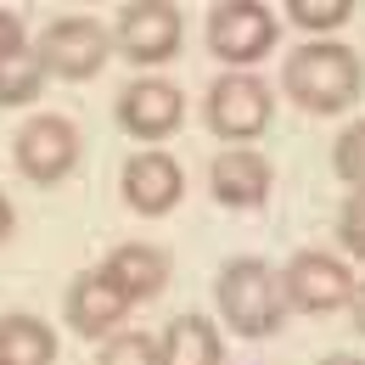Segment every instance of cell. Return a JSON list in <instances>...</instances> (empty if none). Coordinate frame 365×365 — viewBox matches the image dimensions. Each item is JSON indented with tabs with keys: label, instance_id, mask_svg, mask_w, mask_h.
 I'll list each match as a JSON object with an SVG mask.
<instances>
[{
	"label": "cell",
	"instance_id": "obj_3",
	"mask_svg": "<svg viewBox=\"0 0 365 365\" xmlns=\"http://www.w3.org/2000/svg\"><path fill=\"white\" fill-rule=\"evenodd\" d=\"M208 51L225 62L230 73H247L253 62H264L275 51V11L270 6H259V0H220L214 11H208Z\"/></svg>",
	"mask_w": 365,
	"mask_h": 365
},
{
	"label": "cell",
	"instance_id": "obj_19",
	"mask_svg": "<svg viewBox=\"0 0 365 365\" xmlns=\"http://www.w3.org/2000/svg\"><path fill=\"white\" fill-rule=\"evenodd\" d=\"M96 365H158V343L146 331H113L101 343V360Z\"/></svg>",
	"mask_w": 365,
	"mask_h": 365
},
{
	"label": "cell",
	"instance_id": "obj_6",
	"mask_svg": "<svg viewBox=\"0 0 365 365\" xmlns=\"http://www.w3.org/2000/svg\"><path fill=\"white\" fill-rule=\"evenodd\" d=\"M11 158H17L23 180L62 185L73 169H79V130H73V118H62V113L29 118V124L17 130V140H11Z\"/></svg>",
	"mask_w": 365,
	"mask_h": 365
},
{
	"label": "cell",
	"instance_id": "obj_18",
	"mask_svg": "<svg viewBox=\"0 0 365 365\" xmlns=\"http://www.w3.org/2000/svg\"><path fill=\"white\" fill-rule=\"evenodd\" d=\"M331 169H337V180H343V185L365 191V118L337 135V146H331Z\"/></svg>",
	"mask_w": 365,
	"mask_h": 365
},
{
	"label": "cell",
	"instance_id": "obj_11",
	"mask_svg": "<svg viewBox=\"0 0 365 365\" xmlns=\"http://www.w3.org/2000/svg\"><path fill=\"white\" fill-rule=\"evenodd\" d=\"M185 118V96L169 85V79H135L118 91V124L135 140H163L175 135Z\"/></svg>",
	"mask_w": 365,
	"mask_h": 365
},
{
	"label": "cell",
	"instance_id": "obj_4",
	"mask_svg": "<svg viewBox=\"0 0 365 365\" xmlns=\"http://www.w3.org/2000/svg\"><path fill=\"white\" fill-rule=\"evenodd\" d=\"M354 287L360 281L349 275V264L337 253H320V247L292 253L287 270H281V298L292 309H304V315H337V309H349L354 304Z\"/></svg>",
	"mask_w": 365,
	"mask_h": 365
},
{
	"label": "cell",
	"instance_id": "obj_1",
	"mask_svg": "<svg viewBox=\"0 0 365 365\" xmlns=\"http://www.w3.org/2000/svg\"><path fill=\"white\" fill-rule=\"evenodd\" d=\"M360 85H365V68L360 56L337 40H309L298 46L287 62H281V91L292 96L304 113H343L360 101Z\"/></svg>",
	"mask_w": 365,
	"mask_h": 365
},
{
	"label": "cell",
	"instance_id": "obj_22",
	"mask_svg": "<svg viewBox=\"0 0 365 365\" xmlns=\"http://www.w3.org/2000/svg\"><path fill=\"white\" fill-rule=\"evenodd\" d=\"M349 315H354V331L365 337V281L354 287V304H349Z\"/></svg>",
	"mask_w": 365,
	"mask_h": 365
},
{
	"label": "cell",
	"instance_id": "obj_21",
	"mask_svg": "<svg viewBox=\"0 0 365 365\" xmlns=\"http://www.w3.org/2000/svg\"><path fill=\"white\" fill-rule=\"evenodd\" d=\"M23 46H29V40H23V17L0 6V56H11V51H23Z\"/></svg>",
	"mask_w": 365,
	"mask_h": 365
},
{
	"label": "cell",
	"instance_id": "obj_13",
	"mask_svg": "<svg viewBox=\"0 0 365 365\" xmlns=\"http://www.w3.org/2000/svg\"><path fill=\"white\" fill-rule=\"evenodd\" d=\"M124 315H130V298H124L101 270L73 275V287H68V320H73L79 337H113Z\"/></svg>",
	"mask_w": 365,
	"mask_h": 365
},
{
	"label": "cell",
	"instance_id": "obj_2",
	"mask_svg": "<svg viewBox=\"0 0 365 365\" xmlns=\"http://www.w3.org/2000/svg\"><path fill=\"white\" fill-rule=\"evenodd\" d=\"M214 304L236 337H270L281 331V315H287V298L264 259H230L214 281Z\"/></svg>",
	"mask_w": 365,
	"mask_h": 365
},
{
	"label": "cell",
	"instance_id": "obj_23",
	"mask_svg": "<svg viewBox=\"0 0 365 365\" xmlns=\"http://www.w3.org/2000/svg\"><path fill=\"white\" fill-rule=\"evenodd\" d=\"M11 225H17V214H11V202H6V191H0V242L11 236Z\"/></svg>",
	"mask_w": 365,
	"mask_h": 365
},
{
	"label": "cell",
	"instance_id": "obj_9",
	"mask_svg": "<svg viewBox=\"0 0 365 365\" xmlns=\"http://www.w3.org/2000/svg\"><path fill=\"white\" fill-rule=\"evenodd\" d=\"M208 185H214L220 208H264L270 185H275V169H270V158L253 152V146H225L208 163Z\"/></svg>",
	"mask_w": 365,
	"mask_h": 365
},
{
	"label": "cell",
	"instance_id": "obj_15",
	"mask_svg": "<svg viewBox=\"0 0 365 365\" xmlns=\"http://www.w3.org/2000/svg\"><path fill=\"white\" fill-rule=\"evenodd\" d=\"M0 365H56V331L34 315H0Z\"/></svg>",
	"mask_w": 365,
	"mask_h": 365
},
{
	"label": "cell",
	"instance_id": "obj_5",
	"mask_svg": "<svg viewBox=\"0 0 365 365\" xmlns=\"http://www.w3.org/2000/svg\"><path fill=\"white\" fill-rule=\"evenodd\" d=\"M208 130L220 140H259L270 130L275 113V91L259 79V73H220L208 85Z\"/></svg>",
	"mask_w": 365,
	"mask_h": 365
},
{
	"label": "cell",
	"instance_id": "obj_10",
	"mask_svg": "<svg viewBox=\"0 0 365 365\" xmlns=\"http://www.w3.org/2000/svg\"><path fill=\"white\" fill-rule=\"evenodd\" d=\"M124 202L135 208L140 220H163L175 202H180L185 191V175L180 163L169 158V152H158V146H146V152H135L130 163H124Z\"/></svg>",
	"mask_w": 365,
	"mask_h": 365
},
{
	"label": "cell",
	"instance_id": "obj_24",
	"mask_svg": "<svg viewBox=\"0 0 365 365\" xmlns=\"http://www.w3.org/2000/svg\"><path fill=\"white\" fill-rule=\"evenodd\" d=\"M320 365H365V360H360V354H326Z\"/></svg>",
	"mask_w": 365,
	"mask_h": 365
},
{
	"label": "cell",
	"instance_id": "obj_16",
	"mask_svg": "<svg viewBox=\"0 0 365 365\" xmlns=\"http://www.w3.org/2000/svg\"><path fill=\"white\" fill-rule=\"evenodd\" d=\"M40 85H46V62H40V51H34V46L0 56V107H23V101H34Z\"/></svg>",
	"mask_w": 365,
	"mask_h": 365
},
{
	"label": "cell",
	"instance_id": "obj_7",
	"mask_svg": "<svg viewBox=\"0 0 365 365\" xmlns=\"http://www.w3.org/2000/svg\"><path fill=\"white\" fill-rule=\"evenodd\" d=\"M34 51H40L46 73L79 85V79H96V73L107 68L113 34H107L96 17H56V23H46V34H40V46H34Z\"/></svg>",
	"mask_w": 365,
	"mask_h": 365
},
{
	"label": "cell",
	"instance_id": "obj_14",
	"mask_svg": "<svg viewBox=\"0 0 365 365\" xmlns=\"http://www.w3.org/2000/svg\"><path fill=\"white\" fill-rule=\"evenodd\" d=\"M158 365H220V326L202 315L169 320V331L158 337Z\"/></svg>",
	"mask_w": 365,
	"mask_h": 365
},
{
	"label": "cell",
	"instance_id": "obj_17",
	"mask_svg": "<svg viewBox=\"0 0 365 365\" xmlns=\"http://www.w3.org/2000/svg\"><path fill=\"white\" fill-rule=\"evenodd\" d=\"M287 17L298 23V29H309V34H331V29H343L349 17H354V0H287Z\"/></svg>",
	"mask_w": 365,
	"mask_h": 365
},
{
	"label": "cell",
	"instance_id": "obj_8",
	"mask_svg": "<svg viewBox=\"0 0 365 365\" xmlns=\"http://www.w3.org/2000/svg\"><path fill=\"white\" fill-rule=\"evenodd\" d=\"M180 6H169V0H135V6H124L118 11V23H113V46L124 51L135 68H158V62H169L175 51H180Z\"/></svg>",
	"mask_w": 365,
	"mask_h": 365
},
{
	"label": "cell",
	"instance_id": "obj_20",
	"mask_svg": "<svg viewBox=\"0 0 365 365\" xmlns=\"http://www.w3.org/2000/svg\"><path fill=\"white\" fill-rule=\"evenodd\" d=\"M337 242L365 264V191H354V197L343 202V214H337Z\"/></svg>",
	"mask_w": 365,
	"mask_h": 365
},
{
	"label": "cell",
	"instance_id": "obj_12",
	"mask_svg": "<svg viewBox=\"0 0 365 365\" xmlns=\"http://www.w3.org/2000/svg\"><path fill=\"white\" fill-rule=\"evenodd\" d=\"M101 275H107L130 304H152V298L169 287V253H163L158 242H118V247L107 253Z\"/></svg>",
	"mask_w": 365,
	"mask_h": 365
}]
</instances>
